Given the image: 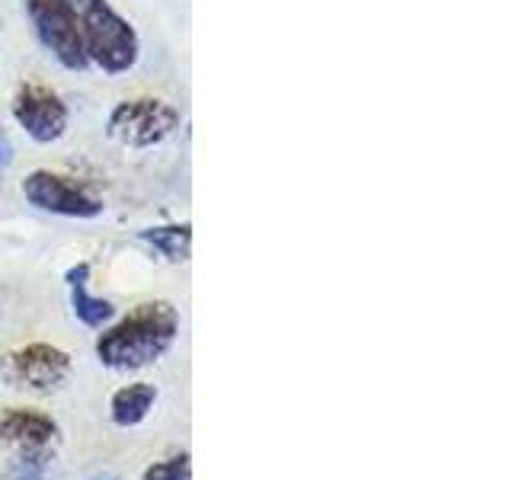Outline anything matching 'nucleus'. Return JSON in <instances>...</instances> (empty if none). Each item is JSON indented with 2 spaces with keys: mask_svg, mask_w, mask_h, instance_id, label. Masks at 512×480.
Here are the masks:
<instances>
[{
  "mask_svg": "<svg viewBox=\"0 0 512 480\" xmlns=\"http://www.w3.org/2000/svg\"><path fill=\"white\" fill-rule=\"evenodd\" d=\"M141 480H189V455H173L144 471Z\"/></svg>",
  "mask_w": 512,
  "mask_h": 480,
  "instance_id": "12",
  "label": "nucleus"
},
{
  "mask_svg": "<svg viewBox=\"0 0 512 480\" xmlns=\"http://www.w3.org/2000/svg\"><path fill=\"white\" fill-rule=\"evenodd\" d=\"M87 61L109 74H122L138 61V36L106 0H71Z\"/></svg>",
  "mask_w": 512,
  "mask_h": 480,
  "instance_id": "2",
  "label": "nucleus"
},
{
  "mask_svg": "<svg viewBox=\"0 0 512 480\" xmlns=\"http://www.w3.org/2000/svg\"><path fill=\"white\" fill-rule=\"evenodd\" d=\"M154 250H160L167 256L170 263H180L189 256V224H170V228H151V231H144L141 234Z\"/></svg>",
  "mask_w": 512,
  "mask_h": 480,
  "instance_id": "11",
  "label": "nucleus"
},
{
  "mask_svg": "<svg viewBox=\"0 0 512 480\" xmlns=\"http://www.w3.org/2000/svg\"><path fill=\"white\" fill-rule=\"evenodd\" d=\"M71 301H74V314L77 320H84L87 327H103L112 317V304L103 298L87 295V266L71 269Z\"/></svg>",
  "mask_w": 512,
  "mask_h": 480,
  "instance_id": "10",
  "label": "nucleus"
},
{
  "mask_svg": "<svg viewBox=\"0 0 512 480\" xmlns=\"http://www.w3.org/2000/svg\"><path fill=\"white\" fill-rule=\"evenodd\" d=\"M23 196L52 215H68V218H96L103 212L100 199H93L87 189L71 183L68 176H58L52 170H36L23 180Z\"/></svg>",
  "mask_w": 512,
  "mask_h": 480,
  "instance_id": "5",
  "label": "nucleus"
},
{
  "mask_svg": "<svg viewBox=\"0 0 512 480\" xmlns=\"http://www.w3.org/2000/svg\"><path fill=\"white\" fill-rule=\"evenodd\" d=\"M55 436H58V426L52 416L26 410V407L0 410V442L23 448L29 455H39Z\"/></svg>",
  "mask_w": 512,
  "mask_h": 480,
  "instance_id": "8",
  "label": "nucleus"
},
{
  "mask_svg": "<svg viewBox=\"0 0 512 480\" xmlns=\"http://www.w3.org/2000/svg\"><path fill=\"white\" fill-rule=\"evenodd\" d=\"M176 125H180V112L164 100L144 96V100H125L112 109L109 135L128 148H154L176 132Z\"/></svg>",
  "mask_w": 512,
  "mask_h": 480,
  "instance_id": "3",
  "label": "nucleus"
},
{
  "mask_svg": "<svg viewBox=\"0 0 512 480\" xmlns=\"http://www.w3.org/2000/svg\"><path fill=\"white\" fill-rule=\"evenodd\" d=\"M180 330V317L167 301L138 304V308L106 330L96 343V356L109 368H141L157 362Z\"/></svg>",
  "mask_w": 512,
  "mask_h": 480,
  "instance_id": "1",
  "label": "nucleus"
},
{
  "mask_svg": "<svg viewBox=\"0 0 512 480\" xmlns=\"http://www.w3.org/2000/svg\"><path fill=\"white\" fill-rule=\"evenodd\" d=\"M68 372H71L68 352H61L48 343H29L7 356V375L16 384H26V388H36V391L58 388V384L68 378Z\"/></svg>",
  "mask_w": 512,
  "mask_h": 480,
  "instance_id": "7",
  "label": "nucleus"
},
{
  "mask_svg": "<svg viewBox=\"0 0 512 480\" xmlns=\"http://www.w3.org/2000/svg\"><path fill=\"white\" fill-rule=\"evenodd\" d=\"M10 164H13V144H10L4 128H0V173H4Z\"/></svg>",
  "mask_w": 512,
  "mask_h": 480,
  "instance_id": "14",
  "label": "nucleus"
},
{
  "mask_svg": "<svg viewBox=\"0 0 512 480\" xmlns=\"http://www.w3.org/2000/svg\"><path fill=\"white\" fill-rule=\"evenodd\" d=\"M29 16L36 23L39 39L52 52L64 68L84 71L87 68V52L84 39H80L77 13L71 0H29Z\"/></svg>",
  "mask_w": 512,
  "mask_h": 480,
  "instance_id": "4",
  "label": "nucleus"
},
{
  "mask_svg": "<svg viewBox=\"0 0 512 480\" xmlns=\"http://www.w3.org/2000/svg\"><path fill=\"white\" fill-rule=\"evenodd\" d=\"M10 480H45L42 477V461L39 458H26L20 468L10 474Z\"/></svg>",
  "mask_w": 512,
  "mask_h": 480,
  "instance_id": "13",
  "label": "nucleus"
},
{
  "mask_svg": "<svg viewBox=\"0 0 512 480\" xmlns=\"http://www.w3.org/2000/svg\"><path fill=\"white\" fill-rule=\"evenodd\" d=\"M90 480H119L116 474H109V471H103V474H93Z\"/></svg>",
  "mask_w": 512,
  "mask_h": 480,
  "instance_id": "15",
  "label": "nucleus"
},
{
  "mask_svg": "<svg viewBox=\"0 0 512 480\" xmlns=\"http://www.w3.org/2000/svg\"><path fill=\"white\" fill-rule=\"evenodd\" d=\"M154 400H157V391H154V384L148 381H135V384H125L122 391L112 394V423L116 426H138L144 416L151 413L154 407Z\"/></svg>",
  "mask_w": 512,
  "mask_h": 480,
  "instance_id": "9",
  "label": "nucleus"
},
{
  "mask_svg": "<svg viewBox=\"0 0 512 480\" xmlns=\"http://www.w3.org/2000/svg\"><path fill=\"white\" fill-rule=\"evenodd\" d=\"M13 116L26 128V135L39 144H52L68 128V106L58 100V93L45 90L39 84H29L16 93Z\"/></svg>",
  "mask_w": 512,
  "mask_h": 480,
  "instance_id": "6",
  "label": "nucleus"
}]
</instances>
